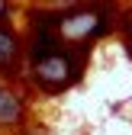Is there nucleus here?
<instances>
[{
    "label": "nucleus",
    "mask_w": 132,
    "mask_h": 135,
    "mask_svg": "<svg viewBox=\"0 0 132 135\" xmlns=\"http://www.w3.org/2000/svg\"><path fill=\"white\" fill-rule=\"evenodd\" d=\"M81 0H39V7H45V10H71V7H77Z\"/></svg>",
    "instance_id": "39448f33"
},
{
    "label": "nucleus",
    "mask_w": 132,
    "mask_h": 135,
    "mask_svg": "<svg viewBox=\"0 0 132 135\" xmlns=\"http://www.w3.org/2000/svg\"><path fill=\"white\" fill-rule=\"evenodd\" d=\"M23 58H26L23 36L13 29V23H0V77H16Z\"/></svg>",
    "instance_id": "7ed1b4c3"
},
{
    "label": "nucleus",
    "mask_w": 132,
    "mask_h": 135,
    "mask_svg": "<svg viewBox=\"0 0 132 135\" xmlns=\"http://www.w3.org/2000/svg\"><path fill=\"white\" fill-rule=\"evenodd\" d=\"M113 26H119V0H81L77 7L58 13V32L64 45L87 48L110 36Z\"/></svg>",
    "instance_id": "f257e3e1"
},
{
    "label": "nucleus",
    "mask_w": 132,
    "mask_h": 135,
    "mask_svg": "<svg viewBox=\"0 0 132 135\" xmlns=\"http://www.w3.org/2000/svg\"><path fill=\"white\" fill-rule=\"evenodd\" d=\"M119 32H126V36H129L126 42H132V16H126V23L119 20Z\"/></svg>",
    "instance_id": "423d86ee"
},
{
    "label": "nucleus",
    "mask_w": 132,
    "mask_h": 135,
    "mask_svg": "<svg viewBox=\"0 0 132 135\" xmlns=\"http://www.w3.org/2000/svg\"><path fill=\"white\" fill-rule=\"evenodd\" d=\"M23 116H26V100L20 90H13L10 84L0 90V129H16L23 126Z\"/></svg>",
    "instance_id": "20e7f679"
},
{
    "label": "nucleus",
    "mask_w": 132,
    "mask_h": 135,
    "mask_svg": "<svg viewBox=\"0 0 132 135\" xmlns=\"http://www.w3.org/2000/svg\"><path fill=\"white\" fill-rule=\"evenodd\" d=\"M84 68H87V48L68 45L61 55L36 61L32 71H29V77H32V84H36V90H42V93H61V90H68L71 84L81 80Z\"/></svg>",
    "instance_id": "f03ea898"
},
{
    "label": "nucleus",
    "mask_w": 132,
    "mask_h": 135,
    "mask_svg": "<svg viewBox=\"0 0 132 135\" xmlns=\"http://www.w3.org/2000/svg\"><path fill=\"white\" fill-rule=\"evenodd\" d=\"M3 87H7V84H3V80H0V90H3Z\"/></svg>",
    "instance_id": "0eeeda50"
}]
</instances>
